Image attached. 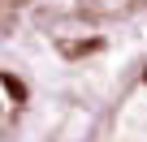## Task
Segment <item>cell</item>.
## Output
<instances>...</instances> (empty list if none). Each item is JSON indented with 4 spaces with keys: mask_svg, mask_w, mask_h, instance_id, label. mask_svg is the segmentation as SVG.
Here are the masks:
<instances>
[{
    "mask_svg": "<svg viewBox=\"0 0 147 142\" xmlns=\"http://www.w3.org/2000/svg\"><path fill=\"white\" fill-rule=\"evenodd\" d=\"M61 52L65 56H87V52H100V39H91V43H61Z\"/></svg>",
    "mask_w": 147,
    "mask_h": 142,
    "instance_id": "cell-1",
    "label": "cell"
},
{
    "mask_svg": "<svg viewBox=\"0 0 147 142\" xmlns=\"http://www.w3.org/2000/svg\"><path fill=\"white\" fill-rule=\"evenodd\" d=\"M5 91H9V99H18V103L26 99V86H22V82H18L13 73H5Z\"/></svg>",
    "mask_w": 147,
    "mask_h": 142,
    "instance_id": "cell-2",
    "label": "cell"
},
{
    "mask_svg": "<svg viewBox=\"0 0 147 142\" xmlns=\"http://www.w3.org/2000/svg\"><path fill=\"white\" fill-rule=\"evenodd\" d=\"M143 78H147V73H143Z\"/></svg>",
    "mask_w": 147,
    "mask_h": 142,
    "instance_id": "cell-3",
    "label": "cell"
}]
</instances>
